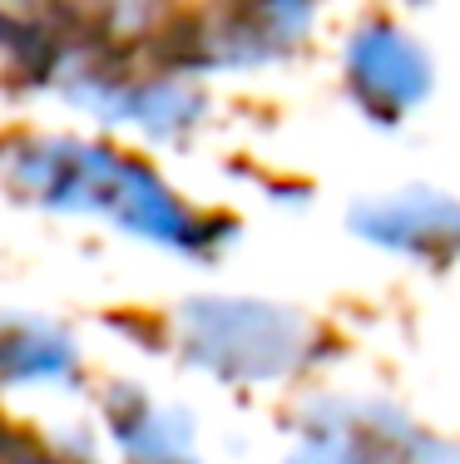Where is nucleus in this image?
I'll return each instance as SVG.
<instances>
[{"instance_id": "obj_2", "label": "nucleus", "mask_w": 460, "mask_h": 464, "mask_svg": "<svg viewBox=\"0 0 460 464\" xmlns=\"http://www.w3.org/2000/svg\"><path fill=\"white\" fill-rule=\"evenodd\" d=\"M431 74L436 70H431V54L421 50V40L387 15L361 20L352 40H347V54H342L347 94L377 124L411 119L426 104V94H431Z\"/></svg>"}, {"instance_id": "obj_1", "label": "nucleus", "mask_w": 460, "mask_h": 464, "mask_svg": "<svg viewBox=\"0 0 460 464\" xmlns=\"http://www.w3.org/2000/svg\"><path fill=\"white\" fill-rule=\"evenodd\" d=\"M193 351L203 366L233 381H282L322 361V326L262 302L193 306Z\"/></svg>"}, {"instance_id": "obj_3", "label": "nucleus", "mask_w": 460, "mask_h": 464, "mask_svg": "<svg viewBox=\"0 0 460 464\" xmlns=\"http://www.w3.org/2000/svg\"><path fill=\"white\" fill-rule=\"evenodd\" d=\"M352 227L357 237L377 242L396 257L426 262V267L460 262V198L431 193V188H401L377 203H357Z\"/></svg>"}]
</instances>
